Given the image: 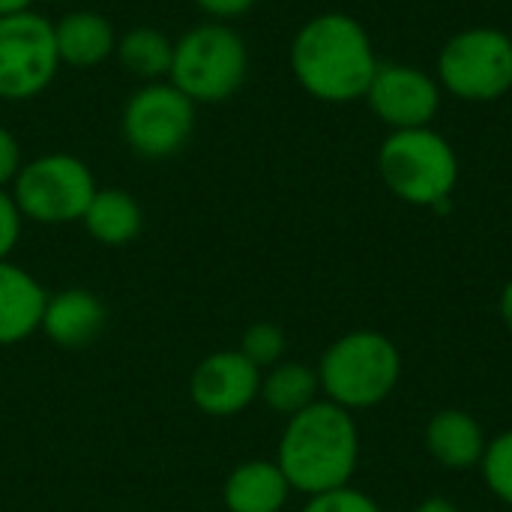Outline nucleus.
I'll return each instance as SVG.
<instances>
[{"mask_svg": "<svg viewBox=\"0 0 512 512\" xmlns=\"http://www.w3.org/2000/svg\"><path fill=\"white\" fill-rule=\"evenodd\" d=\"M288 63L297 84L327 105L366 99L381 66L369 30L348 12L312 15L294 33Z\"/></svg>", "mask_w": 512, "mask_h": 512, "instance_id": "f257e3e1", "label": "nucleus"}, {"mask_svg": "<svg viewBox=\"0 0 512 512\" xmlns=\"http://www.w3.org/2000/svg\"><path fill=\"white\" fill-rule=\"evenodd\" d=\"M276 465L291 489L306 498L351 486L360 465V429L351 411L318 399L306 411L288 417Z\"/></svg>", "mask_w": 512, "mask_h": 512, "instance_id": "f03ea898", "label": "nucleus"}, {"mask_svg": "<svg viewBox=\"0 0 512 512\" xmlns=\"http://www.w3.org/2000/svg\"><path fill=\"white\" fill-rule=\"evenodd\" d=\"M315 369L324 399L354 414L375 408L396 393L402 354L387 333L351 330L330 342Z\"/></svg>", "mask_w": 512, "mask_h": 512, "instance_id": "7ed1b4c3", "label": "nucleus"}, {"mask_svg": "<svg viewBox=\"0 0 512 512\" xmlns=\"http://www.w3.org/2000/svg\"><path fill=\"white\" fill-rule=\"evenodd\" d=\"M378 174L399 201L441 207L459 183V156L432 126L396 129L378 147Z\"/></svg>", "mask_w": 512, "mask_h": 512, "instance_id": "20e7f679", "label": "nucleus"}, {"mask_svg": "<svg viewBox=\"0 0 512 512\" xmlns=\"http://www.w3.org/2000/svg\"><path fill=\"white\" fill-rule=\"evenodd\" d=\"M249 75L246 39L222 21H204L174 39L168 81L195 105L231 99Z\"/></svg>", "mask_w": 512, "mask_h": 512, "instance_id": "39448f33", "label": "nucleus"}, {"mask_svg": "<svg viewBox=\"0 0 512 512\" xmlns=\"http://www.w3.org/2000/svg\"><path fill=\"white\" fill-rule=\"evenodd\" d=\"M96 189V177L84 159L72 153H42L21 165L9 195L30 222L69 225L81 222Z\"/></svg>", "mask_w": 512, "mask_h": 512, "instance_id": "423d86ee", "label": "nucleus"}, {"mask_svg": "<svg viewBox=\"0 0 512 512\" xmlns=\"http://www.w3.org/2000/svg\"><path fill=\"white\" fill-rule=\"evenodd\" d=\"M438 84L462 102H495L512 90V36L498 27L453 33L438 54Z\"/></svg>", "mask_w": 512, "mask_h": 512, "instance_id": "0eeeda50", "label": "nucleus"}, {"mask_svg": "<svg viewBox=\"0 0 512 512\" xmlns=\"http://www.w3.org/2000/svg\"><path fill=\"white\" fill-rule=\"evenodd\" d=\"M120 129L129 150L141 159L177 156L195 132V102L168 78L141 84L123 105Z\"/></svg>", "mask_w": 512, "mask_h": 512, "instance_id": "6e6552de", "label": "nucleus"}, {"mask_svg": "<svg viewBox=\"0 0 512 512\" xmlns=\"http://www.w3.org/2000/svg\"><path fill=\"white\" fill-rule=\"evenodd\" d=\"M60 69L54 24L27 9L0 18V99L24 102L45 93Z\"/></svg>", "mask_w": 512, "mask_h": 512, "instance_id": "1a4fd4ad", "label": "nucleus"}, {"mask_svg": "<svg viewBox=\"0 0 512 512\" xmlns=\"http://www.w3.org/2000/svg\"><path fill=\"white\" fill-rule=\"evenodd\" d=\"M441 96L444 90L429 72L411 63H381L369 84L366 102L372 114L396 132L432 126L441 111Z\"/></svg>", "mask_w": 512, "mask_h": 512, "instance_id": "9d476101", "label": "nucleus"}, {"mask_svg": "<svg viewBox=\"0 0 512 512\" xmlns=\"http://www.w3.org/2000/svg\"><path fill=\"white\" fill-rule=\"evenodd\" d=\"M261 369L237 348L207 354L189 378V399L207 417H237L261 393Z\"/></svg>", "mask_w": 512, "mask_h": 512, "instance_id": "9b49d317", "label": "nucleus"}, {"mask_svg": "<svg viewBox=\"0 0 512 512\" xmlns=\"http://www.w3.org/2000/svg\"><path fill=\"white\" fill-rule=\"evenodd\" d=\"M105 303L87 288H63L48 294L39 333L63 351H84L105 330Z\"/></svg>", "mask_w": 512, "mask_h": 512, "instance_id": "f8f14e48", "label": "nucleus"}, {"mask_svg": "<svg viewBox=\"0 0 512 512\" xmlns=\"http://www.w3.org/2000/svg\"><path fill=\"white\" fill-rule=\"evenodd\" d=\"M45 303L48 291L30 270L12 264L9 258L0 261V348L18 345L39 333Z\"/></svg>", "mask_w": 512, "mask_h": 512, "instance_id": "ddd939ff", "label": "nucleus"}, {"mask_svg": "<svg viewBox=\"0 0 512 512\" xmlns=\"http://www.w3.org/2000/svg\"><path fill=\"white\" fill-rule=\"evenodd\" d=\"M486 447H489L486 429L465 408H444L432 414L426 426V450L447 471L459 474V471L480 468Z\"/></svg>", "mask_w": 512, "mask_h": 512, "instance_id": "4468645a", "label": "nucleus"}, {"mask_svg": "<svg viewBox=\"0 0 512 512\" xmlns=\"http://www.w3.org/2000/svg\"><path fill=\"white\" fill-rule=\"evenodd\" d=\"M291 492L276 459H249L225 477L222 504L228 512H282Z\"/></svg>", "mask_w": 512, "mask_h": 512, "instance_id": "2eb2a0df", "label": "nucleus"}, {"mask_svg": "<svg viewBox=\"0 0 512 512\" xmlns=\"http://www.w3.org/2000/svg\"><path fill=\"white\" fill-rule=\"evenodd\" d=\"M54 45L60 63L72 69H90L105 63L117 48V30L114 24L93 9H75L66 12L60 21H54Z\"/></svg>", "mask_w": 512, "mask_h": 512, "instance_id": "dca6fc26", "label": "nucleus"}, {"mask_svg": "<svg viewBox=\"0 0 512 512\" xmlns=\"http://www.w3.org/2000/svg\"><path fill=\"white\" fill-rule=\"evenodd\" d=\"M81 225L102 246H126L144 231V210L132 192L105 186L90 198Z\"/></svg>", "mask_w": 512, "mask_h": 512, "instance_id": "f3484780", "label": "nucleus"}, {"mask_svg": "<svg viewBox=\"0 0 512 512\" xmlns=\"http://www.w3.org/2000/svg\"><path fill=\"white\" fill-rule=\"evenodd\" d=\"M258 399L279 417H294L321 399L318 369L300 360H282L261 375Z\"/></svg>", "mask_w": 512, "mask_h": 512, "instance_id": "a211bd4d", "label": "nucleus"}, {"mask_svg": "<svg viewBox=\"0 0 512 512\" xmlns=\"http://www.w3.org/2000/svg\"><path fill=\"white\" fill-rule=\"evenodd\" d=\"M120 66L141 78L144 84L150 81H165L171 72V57H174V39H168L162 30L156 27H132L123 36H117V48H114Z\"/></svg>", "mask_w": 512, "mask_h": 512, "instance_id": "6ab92c4d", "label": "nucleus"}, {"mask_svg": "<svg viewBox=\"0 0 512 512\" xmlns=\"http://www.w3.org/2000/svg\"><path fill=\"white\" fill-rule=\"evenodd\" d=\"M252 366H258L261 372H267L270 366L285 360L288 351V336L279 324L273 321H255L243 330L240 348H237Z\"/></svg>", "mask_w": 512, "mask_h": 512, "instance_id": "aec40b11", "label": "nucleus"}, {"mask_svg": "<svg viewBox=\"0 0 512 512\" xmlns=\"http://www.w3.org/2000/svg\"><path fill=\"white\" fill-rule=\"evenodd\" d=\"M480 474H483V483L486 489L501 501L512 507V429L495 435L483 453V462H480Z\"/></svg>", "mask_w": 512, "mask_h": 512, "instance_id": "412c9836", "label": "nucleus"}, {"mask_svg": "<svg viewBox=\"0 0 512 512\" xmlns=\"http://www.w3.org/2000/svg\"><path fill=\"white\" fill-rule=\"evenodd\" d=\"M300 512H384L378 507V501H372L366 492L342 486L333 492H321L306 498V507Z\"/></svg>", "mask_w": 512, "mask_h": 512, "instance_id": "4be33fe9", "label": "nucleus"}, {"mask_svg": "<svg viewBox=\"0 0 512 512\" xmlns=\"http://www.w3.org/2000/svg\"><path fill=\"white\" fill-rule=\"evenodd\" d=\"M21 225H24V216L18 213L9 189H0V261H6L18 240H21Z\"/></svg>", "mask_w": 512, "mask_h": 512, "instance_id": "5701e85b", "label": "nucleus"}, {"mask_svg": "<svg viewBox=\"0 0 512 512\" xmlns=\"http://www.w3.org/2000/svg\"><path fill=\"white\" fill-rule=\"evenodd\" d=\"M21 165H24V153H21L15 132L0 126V189H9L15 183Z\"/></svg>", "mask_w": 512, "mask_h": 512, "instance_id": "b1692460", "label": "nucleus"}, {"mask_svg": "<svg viewBox=\"0 0 512 512\" xmlns=\"http://www.w3.org/2000/svg\"><path fill=\"white\" fill-rule=\"evenodd\" d=\"M255 3H258V0H195V6H198L210 21H222V24H228V21L246 15Z\"/></svg>", "mask_w": 512, "mask_h": 512, "instance_id": "393cba45", "label": "nucleus"}, {"mask_svg": "<svg viewBox=\"0 0 512 512\" xmlns=\"http://www.w3.org/2000/svg\"><path fill=\"white\" fill-rule=\"evenodd\" d=\"M414 512H462L459 510V504H453L450 498H441V495H435V498H426V501H420Z\"/></svg>", "mask_w": 512, "mask_h": 512, "instance_id": "a878e982", "label": "nucleus"}, {"mask_svg": "<svg viewBox=\"0 0 512 512\" xmlns=\"http://www.w3.org/2000/svg\"><path fill=\"white\" fill-rule=\"evenodd\" d=\"M501 318H504L507 330L512 333V279L504 285V291H501Z\"/></svg>", "mask_w": 512, "mask_h": 512, "instance_id": "bb28decb", "label": "nucleus"}, {"mask_svg": "<svg viewBox=\"0 0 512 512\" xmlns=\"http://www.w3.org/2000/svg\"><path fill=\"white\" fill-rule=\"evenodd\" d=\"M36 0H0V18L3 15H15V12H27L33 9Z\"/></svg>", "mask_w": 512, "mask_h": 512, "instance_id": "cd10ccee", "label": "nucleus"}]
</instances>
